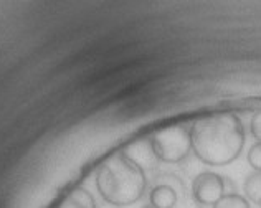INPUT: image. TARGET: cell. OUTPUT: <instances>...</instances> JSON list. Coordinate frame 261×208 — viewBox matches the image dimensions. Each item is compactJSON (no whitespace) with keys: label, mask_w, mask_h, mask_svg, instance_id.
<instances>
[{"label":"cell","mask_w":261,"mask_h":208,"mask_svg":"<svg viewBox=\"0 0 261 208\" xmlns=\"http://www.w3.org/2000/svg\"><path fill=\"white\" fill-rule=\"evenodd\" d=\"M250 131L251 136L256 139V142H261V111H256L251 117L250 122Z\"/></svg>","instance_id":"obj_10"},{"label":"cell","mask_w":261,"mask_h":208,"mask_svg":"<svg viewBox=\"0 0 261 208\" xmlns=\"http://www.w3.org/2000/svg\"><path fill=\"white\" fill-rule=\"evenodd\" d=\"M190 127L192 126L178 124V126H169L155 131L149 137V141L157 161L166 164H178L184 159H187L192 152Z\"/></svg>","instance_id":"obj_3"},{"label":"cell","mask_w":261,"mask_h":208,"mask_svg":"<svg viewBox=\"0 0 261 208\" xmlns=\"http://www.w3.org/2000/svg\"><path fill=\"white\" fill-rule=\"evenodd\" d=\"M142 208H155V206H152V205H150V203H149V205H146V206H142Z\"/></svg>","instance_id":"obj_11"},{"label":"cell","mask_w":261,"mask_h":208,"mask_svg":"<svg viewBox=\"0 0 261 208\" xmlns=\"http://www.w3.org/2000/svg\"><path fill=\"white\" fill-rule=\"evenodd\" d=\"M214 208H250V202L238 193H226Z\"/></svg>","instance_id":"obj_8"},{"label":"cell","mask_w":261,"mask_h":208,"mask_svg":"<svg viewBox=\"0 0 261 208\" xmlns=\"http://www.w3.org/2000/svg\"><path fill=\"white\" fill-rule=\"evenodd\" d=\"M192 152L212 167L235 162L245 145V126L233 113H217L195 121L190 127Z\"/></svg>","instance_id":"obj_1"},{"label":"cell","mask_w":261,"mask_h":208,"mask_svg":"<svg viewBox=\"0 0 261 208\" xmlns=\"http://www.w3.org/2000/svg\"><path fill=\"white\" fill-rule=\"evenodd\" d=\"M57 208H98L96 200L91 192H88L83 187H76L71 192H68Z\"/></svg>","instance_id":"obj_6"},{"label":"cell","mask_w":261,"mask_h":208,"mask_svg":"<svg viewBox=\"0 0 261 208\" xmlns=\"http://www.w3.org/2000/svg\"><path fill=\"white\" fill-rule=\"evenodd\" d=\"M149 202L155 208H174L178 202V192L172 185L159 182L150 189Z\"/></svg>","instance_id":"obj_5"},{"label":"cell","mask_w":261,"mask_h":208,"mask_svg":"<svg viewBox=\"0 0 261 208\" xmlns=\"http://www.w3.org/2000/svg\"><path fill=\"white\" fill-rule=\"evenodd\" d=\"M246 159H248L253 172H261V142H255L251 145Z\"/></svg>","instance_id":"obj_9"},{"label":"cell","mask_w":261,"mask_h":208,"mask_svg":"<svg viewBox=\"0 0 261 208\" xmlns=\"http://www.w3.org/2000/svg\"><path fill=\"white\" fill-rule=\"evenodd\" d=\"M245 198L261 206V172H251L243 184Z\"/></svg>","instance_id":"obj_7"},{"label":"cell","mask_w":261,"mask_h":208,"mask_svg":"<svg viewBox=\"0 0 261 208\" xmlns=\"http://www.w3.org/2000/svg\"><path fill=\"white\" fill-rule=\"evenodd\" d=\"M147 187L146 172L124 150L116 152L99 165L96 189L113 206H130L142 198Z\"/></svg>","instance_id":"obj_2"},{"label":"cell","mask_w":261,"mask_h":208,"mask_svg":"<svg viewBox=\"0 0 261 208\" xmlns=\"http://www.w3.org/2000/svg\"><path fill=\"white\" fill-rule=\"evenodd\" d=\"M228 190V180L214 172H202L192 182V198L200 208H214Z\"/></svg>","instance_id":"obj_4"}]
</instances>
